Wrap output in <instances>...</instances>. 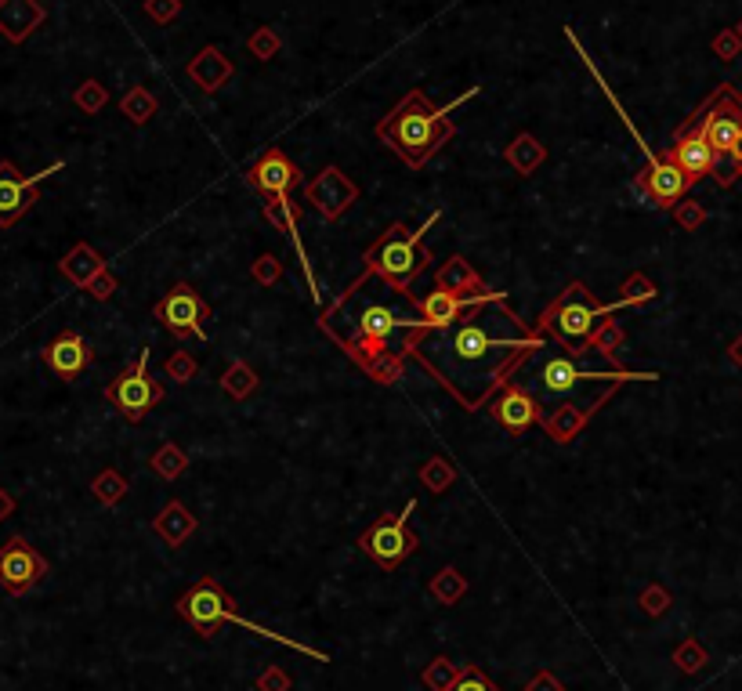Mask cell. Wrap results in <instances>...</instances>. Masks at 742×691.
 <instances>
[{
	"instance_id": "36",
	"label": "cell",
	"mask_w": 742,
	"mask_h": 691,
	"mask_svg": "<svg viewBox=\"0 0 742 691\" xmlns=\"http://www.w3.org/2000/svg\"><path fill=\"white\" fill-rule=\"evenodd\" d=\"M460 673H464V666H457L453 659H446V655H438V659H431L428 666H424V673H420V681L428 684L431 691H449L453 688V681H457Z\"/></svg>"
},
{
	"instance_id": "44",
	"label": "cell",
	"mask_w": 742,
	"mask_h": 691,
	"mask_svg": "<svg viewBox=\"0 0 742 691\" xmlns=\"http://www.w3.org/2000/svg\"><path fill=\"white\" fill-rule=\"evenodd\" d=\"M638 601H641V608H645L648 616H663L666 608H670V594H666L659 583H648V587L641 590Z\"/></svg>"
},
{
	"instance_id": "6",
	"label": "cell",
	"mask_w": 742,
	"mask_h": 691,
	"mask_svg": "<svg viewBox=\"0 0 742 691\" xmlns=\"http://www.w3.org/2000/svg\"><path fill=\"white\" fill-rule=\"evenodd\" d=\"M616 312H619V301H612V304L598 301V297L587 290V283L572 279L562 294L543 308V315L536 319L533 330L540 333V337H547V341L558 344L569 359L580 362L583 355H587V337L594 333V326Z\"/></svg>"
},
{
	"instance_id": "23",
	"label": "cell",
	"mask_w": 742,
	"mask_h": 691,
	"mask_svg": "<svg viewBox=\"0 0 742 691\" xmlns=\"http://www.w3.org/2000/svg\"><path fill=\"white\" fill-rule=\"evenodd\" d=\"M232 62L225 55H221V48H203L200 55L192 58L189 62V76H192V84L200 87V91H207V95H214V91H221V87L229 84L232 80Z\"/></svg>"
},
{
	"instance_id": "5",
	"label": "cell",
	"mask_w": 742,
	"mask_h": 691,
	"mask_svg": "<svg viewBox=\"0 0 742 691\" xmlns=\"http://www.w3.org/2000/svg\"><path fill=\"white\" fill-rule=\"evenodd\" d=\"M174 608H178V616L185 619V623H189L192 630L203 637V641H214V637H218V630H221V623H236V626H243V630H250V634L265 637V641L286 644V648H294V652L308 655V659H315V663H323V666L330 663V655L319 652V648H312V644H301L297 637H283V634H276V630L257 626L254 619H243L236 612V601H232V597L221 590V583L214 576H200V583L185 590Z\"/></svg>"
},
{
	"instance_id": "27",
	"label": "cell",
	"mask_w": 742,
	"mask_h": 691,
	"mask_svg": "<svg viewBox=\"0 0 742 691\" xmlns=\"http://www.w3.org/2000/svg\"><path fill=\"white\" fill-rule=\"evenodd\" d=\"M504 160L511 163V171H518L522 178H529V174H536L547 163V145L536 138V134L522 131L518 138H514L511 145L504 149Z\"/></svg>"
},
{
	"instance_id": "32",
	"label": "cell",
	"mask_w": 742,
	"mask_h": 691,
	"mask_svg": "<svg viewBox=\"0 0 742 691\" xmlns=\"http://www.w3.org/2000/svg\"><path fill=\"white\" fill-rule=\"evenodd\" d=\"M156 109H160V102H156V95L149 91V87H131L124 98H120V113L131 120V124H149L156 116Z\"/></svg>"
},
{
	"instance_id": "51",
	"label": "cell",
	"mask_w": 742,
	"mask_h": 691,
	"mask_svg": "<svg viewBox=\"0 0 742 691\" xmlns=\"http://www.w3.org/2000/svg\"><path fill=\"white\" fill-rule=\"evenodd\" d=\"M728 160H732V178H742V134L739 142H735V149L728 152Z\"/></svg>"
},
{
	"instance_id": "4",
	"label": "cell",
	"mask_w": 742,
	"mask_h": 691,
	"mask_svg": "<svg viewBox=\"0 0 742 691\" xmlns=\"http://www.w3.org/2000/svg\"><path fill=\"white\" fill-rule=\"evenodd\" d=\"M438 218H442V210H431V218H424V225L420 228H406L402 221H395V225L384 228L381 239H377L373 247H366V254H362V261H366L362 275L330 304V308H323V315H333L337 308H344V304L352 301L362 286H366V279H373V275L388 286L391 294H402L413 304V290H410L413 279L431 265V250L424 247V236L438 225Z\"/></svg>"
},
{
	"instance_id": "8",
	"label": "cell",
	"mask_w": 742,
	"mask_h": 691,
	"mask_svg": "<svg viewBox=\"0 0 742 691\" xmlns=\"http://www.w3.org/2000/svg\"><path fill=\"white\" fill-rule=\"evenodd\" d=\"M413 511H417V500L406 503V511H402V514L384 511L381 518L373 521L370 529L359 536V550L377 568H384V572H395L402 561H410L413 554L420 550V536L410 529V525H406Z\"/></svg>"
},
{
	"instance_id": "24",
	"label": "cell",
	"mask_w": 742,
	"mask_h": 691,
	"mask_svg": "<svg viewBox=\"0 0 742 691\" xmlns=\"http://www.w3.org/2000/svg\"><path fill=\"white\" fill-rule=\"evenodd\" d=\"M58 272L66 275L69 283L73 286H80V290H87V286L95 283L98 275H105L109 272V265H105V257L98 254L91 243H77V247L69 250L62 261H58Z\"/></svg>"
},
{
	"instance_id": "28",
	"label": "cell",
	"mask_w": 742,
	"mask_h": 691,
	"mask_svg": "<svg viewBox=\"0 0 742 691\" xmlns=\"http://www.w3.org/2000/svg\"><path fill=\"white\" fill-rule=\"evenodd\" d=\"M619 348H623V326H619V319L609 315V319H601L598 326H594V333L587 337V355L590 351H598L612 370H623V366H619Z\"/></svg>"
},
{
	"instance_id": "42",
	"label": "cell",
	"mask_w": 742,
	"mask_h": 691,
	"mask_svg": "<svg viewBox=\"0 0 742 691\" xmlns=\"http://www.w3.org/2000/svg\"><path fill=\"white\" fill-rule=\"evenodd\" d=\"M247 48L254 51L261 62H268V58H276V51H279V33L272 26H261L254 37L247 40Z\"/></svg>"
},
{
	"instance_id": "33",
	"label": "cell",
	"mask_w": 742,
	"mask_h": 691,
	"mask_svg": "<svg viewBox=\"0 0 742 691\" xmlns=\"http://www.w3.org/2000/svg\"><path fill=\"white\" fill-rule=\"evenodd\" d=\"M91 493H95V500L102 503V507H116V503L127 496V478L116 467H105V471H98L95 478H91Z\"/></svg>"
},
{
	"instance_id": "48",
	"label": "cell",
	"mask_w": 742,
	"mask_h": 691,
	"mask_svg": "<svg viewBox=\"0 0 742 691\" xmlns=\"http://www.w3.org/2000/svg\"><path fill=\"white\" fill-rule=\"evenodd\" d=\"M525 691H565V684L558 681L551 670H540V673H533V677H529Z\"/></svg>"
},
{
	"instance_id": "18",
	"label": "cell",
	"mask_w": 742,
	"mask_h": 691,
	"mask_svg": "<svg viewBox=\"0 0 742 691\" xmlns=\"http://www.w3.org/2000/svg\"><path fill=\"white\" fill-rule=\"evenodd\" d=\"M489 417L496 420V424L504 427L507 435H525L533 424H540L543 420V406H540V398L529 395L525 388H518V384H507V388H500L493 398H489Z\"/></svg>"
},
{
	"instance_id": "46",
	"label": "cell",
	"mask_w": 742,
	"mask_h": 691,
	"mask_svg": "<svg viewBox=\"0 0 742 691\" xmlns=\"http://www.w3.org/2000/svg\"><path fill=\"white\" fill-rule=\"evenodd\" d=\"M290 684L294 681H290V673H286L283 666H268V670L257 677L254 688L257 691H290Z\"/></svg>"
},
{
	"instance_id": "17",
	"label": "cell",
	"mask_w": 742,
	"mask_h": 691,
	"mask_svg": "<svg viewBox=\"0 0 742 691\" xmlns=\"http://www.w3.org/2000/svg\"><path fill=\"white\" fill-rule=\"evenodd\" d=\"M40 359H44V366H48V370L55 373L58 380L73 384L80 373L91 370V362H95V348L87 344L84 333L69 326V330H62L58 337H51V341L44 344Z\"/></svg>"
},
{
	"instance_id": "26",
	"label": "cell",
	"mask_w": 742,
	"mask_h": 691,
	"mask_svg": "<svg viewBox=\"0 0 742 691\" xmlns=\"http://www.w3.org/2000/svg\"><path fill=\"white\" fill-rule=\"evenodd\" d=\"M435 286L438 290H449V294H486L489 286L482 283V275L471 268V261L467 257H449L446 265L438 268L435 275Z\"/></svg>"
},
{
	"instance_id": "41",
	"label": "cell",
	"mask_w": 742,
	"mask_h": 691,
	"mask_svg": "<svg viewBox=\"0 0 742 691\" xmlns=\"http://www.w3.org/2000/svg\"><path fill=\"white\" fill-rule=\"evenodd\" d=\"M449 691H504V688L489 681V677H486L482 670H478V666L467 663V666H464V673H460L457 681H453V688H449Z\"/></svg>"
},
{
	"instance_id": "2",
	"label": "cell",
	"mask_w": 742,
	"mask_h": 691,
	"mask_svg": "<svg viewBox=\"0 0 742 691\" xmlns=\"http://www.w3.org/2000/svg\"><path fill=\"white\" fill-rule=\"evenodd\" d=\"M344 312V308H341ZM330 319V315H326ZM344 330H326L341 351L359 366L373 384H399L406 366V337L413 330H431L428 322L410 319L399 308H388L381 301H359L352 312H344Z\"/></svg>"
},
{
	"instance_id": "39",
	"label": "cell",
	"mask_w": 742,
	"mask_h": 691,
	"mask_svg": "<svg viewBox=\"0 0 742 691\" xmlns=\"http://www.w3.org/2000/svg\"><path fill=\"white\" fill-rule=\"evenodd\" d=\"M250 275H254L257 286H276L279 279H283V261H279L276 254H261L250 265Z\"/></svg>"
},
{
	"instance_id": "52",
	"label": "cell",
	"mask_w": 742,
	"mask_h": 691,
	"mask_svg": "<svg viewBox=\"0 0 742 691\" xmlns=\"http://www.w3.org/2000/svg\"><path fill=\"white\" fill-rule=\"evenodd\" d=\"M728 355H732V362H735V366H742V337H735V341H732V348H728Z\"/></svg>"
},
{
	"instance_id": "29",
	"label": "cell",
	"mask_w": 742,
	"mask_h": 691,
	"mask_svg": "<svg viewBox=\"0 0 742 691\" xmlns=\"http://www.w3.org/2000/svg\"><path fill=\"white\" fill-rule=\"evenodd\" d=\"M464 594H467V579H464V572H460V568H453V565H446L428 583V597H431V601H438L442 608L460 605V597H464Z\"/></svg>"
},
{
	"instance_id": "49",
	"label": "cell",
	"mask_w": 742,
	"mask_h": 691,
	"mask_svg": "<svg viewBox=\"0 0 742 691\" xmlns=\"http://www.w3.org/2000/svg\"><path fill=\"white\" fill-rule=\"evenodd\" d=\"M714 48H717V55H721V58H732L735 51H739V33H724Z\"/></svg>"
},
{
	"instance_id": "37",
	"label": "cell",
	"mask_w": 742,
	"mask_h": 691,
	"mask_svg": "<svg viewBox=\"0 0 742 691\" xmlns=\"http://www.w3.org/2000/svg\"><path fill=\"white\" fill-rule=\"evenodd\" d=\"M674 666L681 673H699L706 666V648L695 637H688L674 648Z\"/></svg>"
},
{
	"instance_id": "13",
	"label": "cell",
	"mask_w": 742,
	"mask_h": 691,
	"mask_svg": "<svg viewBox=\"0 0 742 691\" xmlns=\"http://www.w3.org/2000/svg\"><path fill=\"white\" fill-rule=\"evenodd\" d=\"M62 167L66 163L55 160L40 174H19V167L11 160H0V228L19 225L29 210H33V203H37V185L44 178H51V174H58Z\"/></svg>"
},
{
	"instance_id": "47",
	"label": "cell",
	"mask_w": 742,
	"mask_h": 691,
	"mask_svg": "<svg viewBox=\"0 0 742 691\" xmlns=\"http://www.w3.org/2000/svg\"><path fill=\"white\" fill-rule=\"evenodd\" d=\"M116 286H120V283H116V275H113V272H105V275H98L95 283L87 286V294L95 297V301H109V297L116 294Z\"/></svg>"
},
{
	"instance_id": "15",
	"label": "cell",
	"mask_w": 742,
	"mask_h": 691,
	"mask_svg": "<svg viewBox=\"0 0 742 691\" xmlns=\"http://www.w3.org/2000/svg\"><path fill=\"white\" fill-rule=\"evenodd\" d=\"M619 384H605V388H598L594 395L580 398V402H558V406L551 409V413H543L540 427L551 435V442L558 445H569L576 435H583V427H587V420L598 413L605 402H609L612 395H616Z\"/></svg>"
},
{
	"instance_id": "12",
	"label": "cell",
	"mask_w": 742,
	"mask_h": 691,
	"mask_svg": "<svg viewBox=\"0 0 742 691\" xmlns=\"http://www.w3.org/2000/svg\"><path fill=\"white\" fill-rule=\"evenodd\" d=\"M44 576H48V558L26 536H11L0 547V590L4 594L26 597Z\"/></svg>"
},
{
	"instance_id": "14",
	"label": "cell",
	"mask_w": 742,
	"mask_h": 691,
	"mask_svg": "<svg viewBox=\"0 0 742 691\" xmlns=\"http://www.w3.org/2000/svg\"><path fill=\"white\" fill-rule=\"evenodd\" d=\"M305 203H312L323 221H341L359 203V185L330 163L312 181H305Z\"/></svg>"
},
{
	"instance_id": "20",
	"label": "cell",
	"mask_w": 742,
	"mask_h": 691,
	"mask_svg": "<svg viewBox=\"0 0 742 691\" xmlns=\"http://www.w3.org/2000/svg\"><path fill=\"white\" fill-rule=\"evenodd\" d=\"M247 181L261 192V196H290L297 185H305V174H301V167H297L283 149L272 145V149L261 152V160L250 167Z\"/></svg>"
},
{
	"instance_id": "53",
	"label": "cell",
	"mask_w": 742,
	"mask_h": 691,
	"mask_svg": "<svg viewBox=\"0 0 742 691\" xmlns=\"http://www.w3.org/2000/svg\"><path fill=\"white\" fill-rule=\"evenodd\" d=\"M735 33H739V40H742V22H739V29H735Z\"/></svg>"
},
{
	"instance_id": "16",
	"label": "cell",
	"mask_w": 742,
	"mask_h": 691,
	"mask_svg": "<svg viewBox=\"0 0 742 691\" xmlns=\"http://www.w3.org/2000/svg\"><path fill=\"white\" fill-rule=\"evenodd\" d=\"M634 189L648 199V207L666 210V207H677V203L688 196L692 181L685 178L681 167H674V163L666 160V156H648L645 171L634 174Z\"/></svg>"
},
{
	"instance_id": "25",
	"label": "cell",
	"mask_w": 742,
	"mask_h": 691,
	"mask_svg": "<svg viewBox=\"0 0 742 691\" xmlns=\"http://www.w3.org/2000/svg\"><path fill=\"white\" fill-rule=\"evenodd\" d=\"M196 525H200V521H196V514H192L181 500H171L153 521L156 536H160L167 547H181V543H185L192 532H196Z\"/></svg>"
},
{
	"instance_id": "7",
	"label": "cell",
	"mask_w": 742,
	"mask_h": 691,
	"mask_svg": "<svg viewBox=\"0 0 742 691\" xmlns=\"http://www.w3.org/2000/svg\"><path fill=\"white\" fill-rule=\"evenodd\" d=\"M149 359H153V351L142 348V355L131 366H124V370L105 384V402L124 420H131V424H142L163 402V384L149 373Z\"/></svg>"
},
{
	"instance_id": "30",
	"label": "cell",
	"mask_w": 742,
	"mask_h": 691,
	"mask_svg": "<svg viewBox=\"0 0 742 691\" xmlns=\"http://www.w3.org/2000/svg\"><path fill=\"white\" fill-rule=\"evenodd\" d=\"M221 388L229 391V398H239V402H243V398H250L261 388V377H257V370L250 362L236 359V362H229V370L221 373Z\"/></svg>"
},
{
	"instance_id": "31",
	"label": "cell",
	"mask_w": 742,
	"mask_h": 691,
	"mask_svg": "<svg viewBox=\"0 0 742 691\" xmlns=\"http://www.w3.org/2000/svg\"><path fill=\"white\" fill-rule=\"evenodd\" d=\"M149 467L160 474L163 482H178L181 474L189 471V456H185V449L178 442H163L153 453V460H149Z\"/></svg>"
},
{
	"instance_id": "34",
	"label": "cell",
	"mask_w": 742,
	"mask_h": 691,
	"mask_svg": "<svg viewBox=\"0 0 742 691\" xmlns=\"http://www.w3.org/2000/svg\"><path fill=\"white\" fill-rule=\"evenodd\" d=\"M659 297L656 283L648 279L645 272H634L630 279H623V286H619V308H641V304H652Z\"/></svg>"
},
{
	"instance_id": "43",
	"label": "cell",
	"mask_w": 742,
	"mask_h": 691,
	"mask_svg": "<svg viewBox=\"0 0 742 691\" xmlns=\"http://www.w3.org/2000/svg\"><path fill=\"white\" fill-rule=\"evenodd\" d=\"M674 218H677V225L681 228H688V232H695V228L703 225L706 221V210H703V203H692V199H681L674 207Z\"/></svg>"
},
{
	"instance_id": "40",
	"label": "cell",
	"mask_w": 742,
	"mask_h": 691,
	"mask_svg": "<svg viewBox=\"0 0 742 691\" xmlns=\"http://www.w3.org/2000/svg\"><path fill=\"white\" fill-rule=\"evenodd\" d=\"M73 102L84 109V113H98L105 102H109V91H105L98 80H84V84L77 87V95H73Z\"/></svg>"
},
{
	"instance_id": "9",
	"label": "cell",
	"mask_w": 742,
	"mask_h": 691,
	"mask_svg": "<svg viewBox=\"0 0 742 691\" xmlns=\"http://www.w3.org/2000/svg\"><path fill=\"white\" fill-rule=\"evenodd\" d=\"M681 127L703 134L706 145H710L717 156H728L742 134V95L732 84H721Z\"/></svg>"
},
{
	"instance_id": "50",
	"label": "cell",
	"mask_w": 742,
	"mask_h": 691,
	"mask_svg": "<svg viewBox=\"0 0 742 691\" xmlns=\"http://www.w3.org/2000/svg\"><path fill=\"white\" fill-rule=\"evenodd\" d=\"M15 514V496L8 489H0V521H8Z\"/></svg>"
},
{
	"instance_id": "22",
	"label": "cell",
	"mask_w": 742,
	"mask_h": 691,
	"mask_svg": "<svg viewBox=\"0 0 742 691\" xmlns=\"http://www.w3.org/2000/svg\"><path fill=\"white\" fill-rule=\"evenodd\" d=\"M44 19H48V11L37 0H0V33L11 44H26L44 26Z\"/></svg>"
},
{
	"instance_id": "19",
	"label": "cell",
	"mask_w": 742,
	"mask_h": 691,
	"mask_svg": "<svg viewBox=\"0 0 742 691\" xmlns=\"http://www.w3.org/2000/svg\"><path fill=\"white\" fill-rule=\"evenodd\" d=\"M507 301L504 290H486V294H449V290H431L428 297H413V308L420 312V319L428 322L431 330H442L449 322H457L467 308H478V304H493Z\"/></svg>"
},
{
	"instance_id": "3",
	"label": "cell",
	"mask_w": 742,
	"mask_h": 691,
	"mask_svg": "<svg viewBox=\"0 0 742 691\" xmlns=\"http://www.w3.org/2000/svg\"><path fill=\"white\" fill-rule=\"evenodd\" d=\"M475 95H478V87H471V91H464V95L453 98V102L431 105V98L424 95L420 87H413L388 116L377 120V138H381L410 171H420V167L457 134V124L449 120V113H457L460 105L471 102Z\"/></svg>"
},
{
	"instance_id": "11",
	"label": "cell",
	"mask_w": 742,
	"mask_h": 691,
	"mask_svg": "<svg viewBox=\"0 0 742 691\" xmlns=\"http://www.w3.org/2000/svg\"><path fill=\"white\" fill-rule=\"evenodd\" d=\"M153 315L160 319L163 330L178 337V341H207L203 322L210 319V304L189 283H174L171 294H163L153 304Z\"/></svg>"
},
{
	"instance_id": "38",
	"label": "cell",
	"mask_w": 742,
	"mask_h": 691,
	"mask_svg": "<svg viewBox=\"0 0 742 691\" xmlns=\"http://www.w3.org/2000/svg\"><path fill=\"white\" fill-rule=\"evenodd\" d=\"M163 373H167V377H171L174 384H189V380L196 377V373H200V362L192 359V351L181 348V351H174L171 359L163 362Z\"/></svg>"
},
{
	"instance_id": "21",
	"label": "cell",
	"mask_w": 742,
	"mask_h": 691,
	"mask_svg": "<svg viewBox=\"0 0 742 691\" xmlns=\"http://www.w3.org/2000/svg\"><path fill=\"white\" fill-rule=\"evenodd\" d=\"M666 160L674 163V167H681L685 171V178L699 181L706 178V174H717L721 171V160L724 156H717L710 145H706L703 134H695V131H685V127H677L674 131V145L666 149Z\"/></svg>"
},
{
	"instance_id": "1",
	"label": "cell",
	"mask_w": 742,
	"mask_h": 691,
	"mask_svg": "<svg viewBox=\"0 0 742 691\" xmlns=\"http://www.w3.org/2000/svg\"><path fill=\"white\" fill-rule=\"evenodd\" d=\"M540 348H547V337L525 326L511 301L478 304L442 330H413L406 337V355L417 359L467 413L486 409L489 398L507 388Z\"/></svg>"
},
{
	"instance_id": "35",
	"label": "cell",
	"mask_w": 742,
	"mask_h": 691,
	"mask_svg": "<svg viewBox=\"0 0 742 691\" xmlns=\"http://www.w3.org/2000/svg\"><path fill=\"white\" fill-rule=\"evenodd\" d=\"M453 482H457V467L449 464V460H442V456H435V460H428V464L420 467V485L431 496H442Z\"/></svg>"
},
{
	"instance_id": "45",
	"label": "cell",
	"mask_w": 742,
	"mask_h": 691,
	"mask_svg": "<svg viewBox=\"0 0 742 691\" xmlns=\"http://www.w3.org/2000/svg\"><path fill=\"white\" fill-rule=\"evenodd\" d=\"M145 15L160 22V26H167V22H174L181 15V0H145Z\"/></svg>"
},
{
	"instance_id": "10",
	"label": "cell",
	"mask_w": 742,
	"mask_h": 691,
	"mask_svg": "<svg viewBox=\"0 0 742 691\" xmlns=\"http://www.w3.org/2000/svg\"><path fill=\"white\" fill-rule=\"evenodd\" d=\"M630 380H645L656 384L659 373H634V370H580L576 359L569 355H554L540 366V373L533 377L540 398H565L572 391L587 388V384H630Z\"/></svg>"
}]
</instances>
